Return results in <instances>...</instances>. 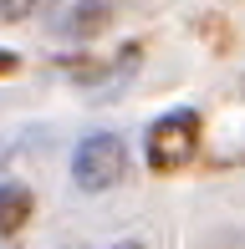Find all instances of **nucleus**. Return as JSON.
Here are the masks:
<instances>
[{
	"instance_id": "nucleus-1",
	"label": "nucleus",
	"mask_w": 245,
	"mask_h": 249,
	"mask_svg": "<svg viewBox=\"0 0 245 249\" xmlns=\"http://www.w3.org/2000/svg\"><path fill=\"white\" fill-rule=\"evenodd\" d=\"M122 173H128V148H122V138H113V132H87V138L77 142V153H72L77 188L102 194V188H113Z\"/></svg>"
},
{
	"instance_id": "nucleus-2",
	"label": "nucleus",
	"mask_w": 245,
	"mask_h": 249,
	"mask_svg": "<svg viewBox=\"0 0 245 249\" xmlns=\"http://www.w3.org/2000/svg\"><path fill=\"white\" fill-rule=\"evenodd\" d=\"M194 148H199V117H194V112H169V117H159L148 127V138H143L148 163L163 168V173L179 168V163H189Z\"/></svg>"
},
{
	"instance_id": "nucleus-3",
	"label": "nucleus",
	"mask_w": 245,
	"mask_h": 249,
	"mask_svg": "<svg viewBox=\"0 0 245 249\" xmlns=\"http://www.w3.org/2000/svg\"><path fill=\"white\" fill-rule=\"evenodd\" d=\"M26 219H31V188L16 183V178H5V183H0V234L16 239V229Z\"/></svg>"
},
{
	"instance_id": "nucleus-4",
	"label": "nucleus",
	"mask_w": 245,
	"mask_h": 249,
	"mask_svg": "<svg viewBox=\"0 0 245 249\" xmlns=\"http://www.w3.org/2000/svg\"><path fill=\"white\" fill-rule=\"evenodd\" d=\"M107 26V0H82V5L66 16V31L72 36H97Z\"/></svg>"
},
{
	"instance_id": "nucleus-5",
	"label": "nucleus",
	"mask_w": 245,
	"mask_h": 249,
	"mask_svg": "<svg viewBox=\"0 0 245 249\" xmlns=\"http://www.w3.org/2000/svg\"><path fill=\"white\" fill-rule=\"evenodd\" d=\"M31 5H36V0H5V20H20V16H31Z\"/></svg>"
},
{
	"instance_id": "nucleus-6",
	"label": "nucleus",
	"mask_w": 245,
	"mask_h": 249,
	"mask_svg": "<svg viewBox=\"0 0 245 249\" xmlns=\"http://www.w3.org/2000/svg\"><path fill=\"white\" fill-rule=\"evenodd\" d=\"M113 249H143V244H113Z\"/></svg>"
}]
</instances>
